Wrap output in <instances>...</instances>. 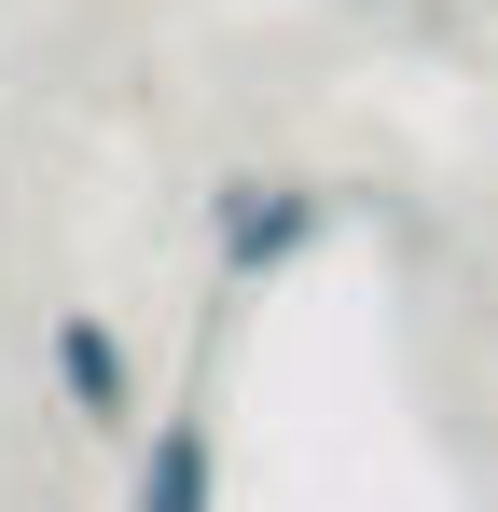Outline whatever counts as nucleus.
I'll use <instances>...</instances> for the list:
<instances>
[{
  "label": "nucleus",
  "instance_id": "nucleus-1",
  "mask_svg": "<svg viewBox=\"0 0 498 512\" xmlns=\"http://www.w3.org/2000/svg\"><path fill=\"white\" fill-rule=\"evenodd\" d=\"M346 222V194L332 180H277V167H236L208 194V277H222V305L249 291H277L291 263H319V236Z\"/></svg>",
  "mask_w": 498,
  "mask_h": 512
},
{
  "label": "nucleus",
  "instance_id": "nucleus-3",
  "mask_svg": "<svg viewBox=\"0 0 498 512\" xmlns=\"http://www.w3.org/2000/svg\"><path fill=\"white\" fill-rule=\"evenodd\" d=\"M125 512H222V416H208V402H166L153 416Z\"/></svg>",
  "mask_w": 498,
  "mask_h": 512
},
{
  "label": "nucleus",
  "instance_id": "nucleus-2",
  "mask_svg": "<svg viewBox=\"0 0 498 512\" xmlns=\"http://www.w3.org/2000/svg\"><path fill=\"white\" fill-rule=\"evenodd\" d=\"M42 374H56V402H70L83 429H139V360H125V333H111L97 305H56V319H42Z\"/></svg>",
  "mask_w": 498,
  "mask_h": 512
}]
</instances>
